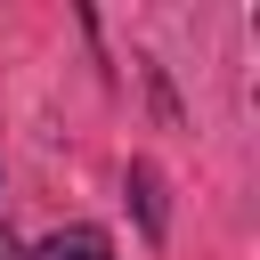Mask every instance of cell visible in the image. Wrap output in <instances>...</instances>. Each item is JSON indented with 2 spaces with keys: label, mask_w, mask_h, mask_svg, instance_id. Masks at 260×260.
Returning a JSON list of instances; mask_svg holds the SVG:
<instances>
[{
  "label": "cell",
  "mask_w": 260,
  "mask_h": 260,
  "mask_svg": "<svg viewBox=\"0 0 260 260\" xmlns=\"http://www.w3.org/2000/svg\"><path fill=\"white\" fill-rule=\"evenodd\" d=\"M32 260H114V236L106 228H57Z\"/></svg>",
  "instance_id": "7a4b0ae2"
},
{
  "label": "cell",
  "mask_w": 260,
  "mask_h": 260,
  "mask_svg": "<svg viewBox=\"0 0 260 260\" xmlns=\"http://www.w3.org/2000/svg\"><path fill=\"white\" fill-rule=\"evenodd\" d=\"M130 203H138V228H146V244H162L171 236V203H162V171L138 154L130 162Z\"/></svg>",
  "instance_id": "6da1fadb"
},
{
  "label": "cell",
  "mask_w": 260,
  "mask_h": 260,
  "mask_svg": "<svg viewBox=\"0 0 260 260\" xmlns=\"http://www.w3.org/2000/svg\"><path fill=\"white\" fill-rule=\"evenodd\" d=\"M0 260H24V252H16V236H8V228H0Z\"/></svg>",
  "instance_id": "3957f363"
}]
</instances>
